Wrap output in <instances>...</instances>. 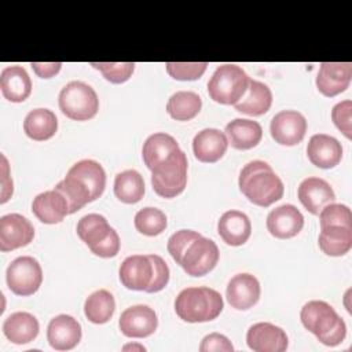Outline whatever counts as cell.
Returning <instances> with one entry per match:
<instances>
[{"mask_svg": "<svg viewBox=\"0 0 352 352\" xmlns=\"http://www.w3.org/2000/svg\"><path fill=\"white\" fill-rule=\"evenodd\" d=\"M217 232L220 238L230 246L243 245L252 234V224L249 217L241 210L224 212L217 223Z\"/></svg>", "mask_w": 352, "mask_h": 352, "instance_id": "obj_24", "label": "cell"}, {"mask_svg": "<svg viewBox=\"0 0 352 352\" xmlns=\"http://www.w3.org/2000/svg\"><path fill=\"white\" fill-rule=\"evenodd\" d=\"M66 177L80 186L88 194L91 202L98 199L106 187V172L103 166L94 160H81L76 162L67 170Z\"/></svg>", "mask_w": 352, "mask_h": 352, "instance_id": "obj_13", "label": "cell"}, {"mask_svg": "<svg viewBox=\"0 0 352 352\" xmlns=\"http://www.w3.org/2000/svg\"><path fill=\"white\" fill-rule=\"evenodd\" d=\"M177 150H180L176 139L165 132H157L150 135L143 143L142 155L146 166L153 170L155 166L172 157Z\"/></svg>", "mask_w": 352, "mask_h": 352, "instance_id": "obj_27", "label": "cell"}, {"mask_svg": "<svg viewBox=\"0 0 352 352\" xmlns=\"http://www.w3.org/2000/svg\"><path fill=\"white\" fill-rule=\"evenodd\" d=\"M219 256L217 245L212 239L201 235L187 248L180 265L187 275L204 276L216 267Z\"/></svg>", "mask_w": 352, "mask_h": 352, "instance_id": "obj_10", "label": "cell"}, {"mask_svg": "<svg viewBox=\"0 0 352 352\" xmlns=\"http://www.w3.org/2000/svg\"><path fill=\"white\" fill-rule=\"evenodd\" d=\"M351 78V62H323L316 76V87L322 95L333 98L349 87Z\"/></svg>", "mask_w": 352, "mask_h": 352, "instance_id": "obj_16", "label": "cell"}, {"mask_svg": "<svg viewBox=\"0 0 352 352\" xmlns=\"http://www.w3.org/2000/svg\"><path fill=\"white\" fill-rule=\"evenodd\" d=\"M168 74L179 81H192L202 77L208 63L206 62H168L165 65Z\"/></svg>", "mask_w": 352, "mask_h": 352, "instance_id": "obj_38", "label": "cell"}, {"mask_svg": "<svg viewBox=\"0 0 352 352\" xmlns=\"http://www.w3.org/2000/svg\"><path fill=\"white\" fill-rule=\"evenodd\" d=\"M272 104V92L267 84L249 80L248 89L242 99L234 104L235 110L248 116H263Z\"/></svg>", "mask_w": 352, "mask_h": 352, "instance_id": "obj_29", "label": "cell"}, {"mask_svg": "<svg viewBox=\"0 0 352 352\" xmlns=\"http://www.w3.org/2000/svg\"><path fill=\"white\" fill-rule=\"evenodd\" d=\"M91 66L99 70L103 77L113 84H122L132 77L133 62H92Z\"/></svg>", "mask_w": 352, "mask_h": 352, "instance_id": "obj_36", "label": "cell"}, {"mask_svg": "<svg viewBox=\"0 0 352 352\" xmlns=\"http://www.w3.org/2000/svg\"><path fill=\"white\" fill-rule=\"evenodd\" d=\"M114 194L124 204H136L144 195V180L135 169L120 172L114 179Z\"/></svg>", "mask_w": 352, "mask_h": 352, "instance_id": "obj_33", "label": "cell"}, {"mask_svg": "<svg viewBox=\"0 0 352 352\" xmlns=\"http://www.w3.org/2000/svg\"><path fill=\"white\" fill-rule=\"evenodd\" d=\"M201 234L192 230H179L175 234L170 235V238L168 239V252L172 256V258L180 264L182 257L184 254V252L187 250V248L191 245L192 241H195L197 238H199Z\"/></svg>", "mask_w": 352, "mask_h": 352, "instance_id": "obj_39", "label": "cell"}, {"mask_svg": "<svg viewBox=\"0 0 352 352\" xmlns=\"http://www.w3.org/2000/svg\"><path fill=\"white\" fill-rule=\"evenodd\" d=\"M302 326L327 346L341 344L346 336V324L336 309L322 300H312L302 305L300 312Z\"/></svg>", "mask_w": 352, "mask_h": 352, "instance_id": "obj_3", "label": "cell"}, {"mask_svg": "<svg viewBox=\"0 0 352 352\" xmlns=\"http://www.w3.org/2000/svg\"><path fill=\"white\" fill-rule=\"evenodd\" d=\"M318 243L320 250L327 256H344L352 248V227H323L320 228Z\"/></svg>", "mask_w": 352, "mask_h": 352, "instance_id": "obj_31", "label": "cell"}, {"mask_svg": "<svg viewBox=\"0 0 352 352\" xmlns=\"http://www.w3.org/2000/svg\"><path fill=\"white\" fill-rule=\"evenodd\" d=\"M0 88L7 100L19 103L32 94V81L22 66H7L0 74Z\"/></svg>", "mask_w": 352, "mask_h": 352, "instance_id": "obj_25", "label": "cell"}, {"mask_svg": "<svg viewBox=\"0 0 352 352\" xmlns=\"http://www.w3.org/2000/svg\"><path fill=\"white\" fill-rule=\"evenodd\" d=\"M118 275L129 290L157 293L169 282V267L158 254H132L121 263Z\"/></svg>", "mask_w": 352, "mask_h": 352, "instance_id": "obj_1", "label": "cell"}, {"mask_svg": "<svg viewBox=\"0 0 352 352\" xmlns=\"http://www.w3.org/2000/svg\"><path fill=\"white\" fill-rule=\"evenodd\" d=\"M307 155L315 166L330 169L340 164L342 158V146L330 135L316 133L312 135L308 142Z\"/></svg>", "mask_w": 352, "mask_h": 352, "instance_id": "obj_20", "label": "cell"}, {"mask_svg": "<svg viewBox=\"0 0 352 352\" xmlns=\"http://www.w3.org/2000/svg\"><path fill=\"white\" fill-rule=\"evenodd\" d=\"M32 210L44 224H58L70 214L66 198L55 188L36 195L32 202Z\"/></svg>", "mask_w": 352, "mask_h": 352, "instance_id": "obj_23", "label": "cell"}, {"mask_svg": "<svg viewBox=\"0 0 352 352\" xmlns=\"http://www.w3.org/2000/svg\"><path fill=\"white\" fill-rule=\"evenodd\" d=\"M1 161H3V169H1V199L0 202L4 204L11 195H12V179L8 176V165H7V160L4 155H1Z\"/></svg>", "mask_w": 352, "mask_h": 352, "instance_id": "obj_43", "label": "cell"}, {"mask_svg": "<svg viewBox=\"0 0 352 352\" xmlns=\"http://www.w3.org/2000/svg\"><path fill=\"white\" fill-rule=\"evenodd\" d=\"M60 111L70 120L87 121L96 116L99 99L95 89L82 81H70L59 92Z\"/></svg>", "mask_w": 352, "mask_h": 352, "instance_id": "obj_7", "label": "cell"}, {"mask_svg": "<svg viewBox=\"0 0 352 352\" xmlns=\"http://www.w3.org/2000/svg\"><path fill=\"white\" fill-rule=\"evenodd\" d=\"M223 297L214 289L199 286L183 289L175 300V311L188 323H202L216 319L223 311Z\"/></svg>", "mask_w": 352, "mask_h": 352, "instance_id": "obj_4", "label": "cell"}, {"mask_svg": "<svg viewBox=\"0 0 352 352\" xmlns=\"http://www.w3.org/2000/svg\"><path fill=\"white\" fill-rule=\"evenodd\" d=\"M228 139L224 132L216 128L199 131L192 139V151L198 161L213 164L217 162L227 151Z\"/></svg>", "mask_w": 352, "mask_h": 352, "instance_id": "obj_22", "label": "cell"}, {"mask_svg": "<svg viewBox=\"0 0 352 352\" xmlns=\"http://www.w3.org/2000/svg\"><path fill=\"white\" fill-rule=\"evenodd\" d=\"M187 166L186 153L177 150L151 170L153 190L162 198H173L182 194L187 184Z\"/></svg>", "mask_w": 352, "mask_h": 352, "instance_id": "obj_8", "label": "cell"}, {"mask_svg": "<svg viewBox=\"0 0 352 352\" xmlns=\"http://www.w3.org/2000/svg\"><path fill=\"white\" fill-rule=\"evenodd\" d=\"M319 221L320 228L329 226L352 227V213L346 205L331 202L319 212Z\"/></svg>", "mask_w": 352, "mask_h": 352, "instance_id": "obj_37", "label": "cell"}, {"mask_svg": "<svg viewBox=\"0 0 352 352\" xmlns=\"http://www.w3.org/2000/svg\"><path fill=\"white\" fill-rule=\"evenodd\" d=\"M168 226L166 216L157 208H143L135 214V228L147 236H155L165 231Z\"/></svg>", "mask_w": 352, "mask_h": 352, "instance_id": "obj_35", "label": "cell"}, {"mask_svg": "<svg viewBox=\"0 0 352 352\" xmlns=\"http://www.w3.org/2000/svg\"><path fill=\"white\" fill-rule=\"evenodd\" d=\"M7 286L16 296L34 294L43 282V270L32 256H21L11 261L6 272Z\"/></svg>", "mask_w": 352, "mask_h": 352, "instance_id": "obj_9", "label": "cell"}, {"mask_svg": "<svg viewBox=\"0 0 352 352\" xmlns=\"http://www.w3.org/2000/svg\"><path fill=\"white\" fill-rule=\"evenodd\" d=\"M81 334V324L66 314L52 318L47 327V340L56 351L73 349L80 342Z\"/></svg>", "mask_w": 352, "mask_h": 352, "instance_id": "obj_19", "label": "cell"}, {"mask_svg": "<svg viewBox=\"0 0 352 352\" xmlns=\"http://www.w3.org/2000/svg\"><path fill=\"white\" fill-rule=\"evenodd\" d=\"M270 132L276 143L296 146L305 136L307 120L297 110H282L272 117Z\"/></svg>", "mask_w": 352, "mask_h": 352, "instance_id": "obj_11", "label": "cell"}, {"mask_svg": "<svg viewBox=\"0 0 352 352\" xmlns=\"http://www.w3.org/2000/svg\"><path fill=\"white\" fill-rule=\"evenodd\" d=\"M331 120L346 139L352 138V102L349 99L337 103L331 109Z\"/></svg>", "mask_w": 352, "mask_h": 352, "instance_id": "obj_40", "label": "cell"}, {"mask_svg": "<svg viewBox=\"0 0 352 352\" xmlns=\"http://www.w3.org/2000/svg\"><path fill=\"white\" fill-rule=\"evenodd\" d=\"M297 195L302 206L312 214H319L326 205L336 199L331 186L324 179L314 176L307 177L300 183Z\"/></svg>", "mask_w": 352, "mask_h": 352, "instance_id": "obj_21", "label": "cell"}, {"mask_svg": "<svg viewBox=\"0 0 352 352\" xmlns=\"http://www.w3.org/2000/svg\"><path fill=\"white\" fill-rule=\"evenodd\" d=\"M304 227L302 213L292 204L280 205L272 209L267 216V230L279 239L296 236Z\"/></svg>", "mask_w": 352, "mask_h": 352, "instance_id": "obj_17", "label": "cell"}, {"mask_svg": "<svg viewBox=\"0 0 352 352\" xmlns=\"http://www.w3.org/2000/svg\"><path fill=\"white\" fill-rule=\"evenodd\" d=\"M120 330L129 338H144L151 336L158 326L157 314L148 305H133L126 308L118 320Z\"/></svg>", "mask_w": 352, "mask_h": 352, "instance_id": "obj_14", "label": "cell"}, {"mask_svg": "<svg viewBox=\"0 0 352 352\" xmlns=\"http://www.w3.org/2000/svg\"><path fill=\"white\" fill-rule=\"evenodd\" d=\"M249 80V76L241 66L224 63L217 66L208 81V94L216 103L235 104L245 95Z\"/></svg>", "mask_w": 352, "mask_h": 352, "instance_id": "obj_6", "label": "cell"}, {"mask_svg": "<svg viewBox=\"0 0 352 352\" xmlns=\"http://www.w3.org/2000/svg\"><path fill=\"white\" fill-rule=\"evenodd\" d=\"M199 351L201 352H210V351L232 352L234 345L231 344V341L226 336H223L220 333H212V334H208L202 338L201 345H199Z\"/></svg>", "mask_w": 352, "mask_h": 352, "instance_id": "obj_41", "label": "cell"}, {"mask_svg": "<svg viewBox=\"0 0 352 352\" xmlns=\"http://www.w3.org/2000/svg\"><path fill=\"white\" fill-rule=\"evenodd\" d=\"M201 107L202 99L192 91L175 92L166 103L168 114L176 121L192 120L201 111Z\"/></svg>", "mask_w": 352, "mask_h": 352, "instance_id": "obj_34", "label": "cell"}, {"mask_svg": "<svg viewBox=\"0 0 352 352\" xmlns=\"http://www.w3.org/2000/svg\"><path fill=\"white\" fill-rule=\"evenodd\" d=\"M33 72L41 77V78H51L56 76L62 67L60 62H50V63H43V62H32L30 63Z\"/></svg>", "mask_w": 352, "mask_h": 352, "instance_id": "obj_42", "label": "cell"}, {"mask_svg": "<svg viewBox=\"0 0 352 352\" xmlns=\"http://www.w3.org/2000/svg\"><path fill=\"white\" fill-rule=\"evenodd\" d=\"M77 235L99 257H114L120 252V236L102 214L82 216L77 223Z\"/></svg>", "mask_w": 352, "mask_h": 352, "instance_id": "obj_5", "label": "cell"}, {"mask_svg": "<svg viewBox=\"0 0 352 352\" xmlns=\"http://www.w3.org/2000/svg\"><path fill=\"white\" fill-rule=\"evenodd\" d=\"M129 349H132V351H146V348L140 344H126V345L122 346V351H129Z\"/></svg>", "mask_w": 352, "mask_h": 352, "instance_id": "obj_44", "label": "cell"}, {"mask_svg": "<svg viewBox=\"0 0 352 352\" xmlns=\"http://www.w3.org/2000/svg\"><path fill=\"white\" fill-rule=\"evenodd\" d=\"M260 283L252 274L234 275L226 289V297L228 304L239 311L252 308L260 298Z\"/></svg>", "mask_w": 352, "mask_h": 352, "instance_id": "obj_18", "label": "cell"}, {"mask_svg": "<svg viewBox=\"0 0 352 352\" xmlns=\"http://www.w3.org/2000/svg\"><path fill=\"white\" fill-rule=\"evenodd\" d=\"M23 131L28 138L36 142L48 140L58 131V118L48 109H34L25 117Z\"/></svg>", "mask_w": 352, "mask_h": 352, "instance_id": "obj_30", "label": "cell"}, {"mask_svg": "<svg viewBox=\"0 0 352 352\" xmlns=\"http://www.w3.org/2000/svg\"><path fill=\"white\" fill-rule=\"evenodd\" d=\"M116 311L113 294L106 289H99L91 293L84 302V314L87 319L95 324L109 322Z\"/></svg>", "mask_w": 352, "mask_h": 352, "instance_id": "obj_32", "label": "cell"}, {"mask_svg": "<svg viewBox=\"0 0 352 352\" xmlns=\"http://www.w3.org/2000/svg\"><path fill=\"white\" fill-rule=\"evenodd\" d=\"M38 320L29 312H14L3 323L4 336L14 344L22 345L38 336Z\"/></svg>", "mask_w": 352, "mask_h": 352, "instance_id": "obj_28", "label": "cell"}, {"mask_svg": "<svg viewBox=\"0 0 352 352\" xmlns=\"http://www.w3.org/2000/svg\"><path fill=\"white\" fill-rule=\"evenodd\" d=\"M226 136L234 148L249 150L260 143L263 138V128L257 121L235 118L226 125Z\"/></svg>", "mask_w": 352, "mask_h": 352, "instance_id": "obj_26", "label": "cell"}, {"mask_svg": "<svg viewBox=\"0 0 352 352\" xmlns=\"http://www.w3.org/2000/svg\"><path fill=\"white\" fill-rule=\"evenodd\" d=\"M238 186L242 194L254 205L267 208L283 197V182L264 161L248 162L239 173Z\"/></svg>", "mask_w": 352, "mask_h": 352, "instance_id": "obj_2", "label": "cell"}, {"mask_svg": "<svg viewBox=\"0 0 352 352\" xmlns=\"http://www.w3.org/2000/svg\"><path fill=\"white\" fill-rule=\"evenodd\" d=\"M34 238L33 224L19 213L4 214L0 219V250L11 252L29 245Z\"/></svg>", "mask_w": 352, "mask_h": 352, "instance_id": "obj_12", "label": "cell"}, {"mask_svg": "<svg viewBox=\"0 0 352 352\" xmlns=\"http://www.w3.org/2000/svg\"><path fill=\"white\" fill-rule=\"evenodd\" d=\"M248 346L254 352H283L287 349V336L283 329L270 322H258L246 333Z\"/></svg>", "mask_w": 352, "mask_h": 352, "instance_id": "obj_15", "label": "cell"}]
</instances>
